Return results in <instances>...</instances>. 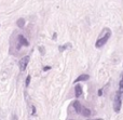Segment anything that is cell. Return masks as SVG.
Segmentation results:
<instances>
[{
    "mask_svg": "<svg viewBox=\"0 0 123 120\" xmlns=\"http://www.w3.org/2000/svg\"><path fill=\"white\" fill-rule=\"evenodd\" d=\"M80 114L82 115V116H84V117H90V116H91V110H90L89 108H86V107H83V106H82V108H81V112H80Z\"/></svg>",
    "mask_w": 123,
    "mask_h": 120,
    "instance_id": "cell-6",
    "label": "cell"
},
{
    "mask_svg": "<svg viewBox=\"0 0 123 120\" xmlns=\"http://www.w3.org/2000/svg\"><path fill=\"white\" fill-rule=\"evenodd\" d=\"M102 92H103L102 90H99V91H98V95H102Z\"/></svg>",
    "mask_w": 123,
    "mask_h": 120,
    "instance_id": "cell-16",
    "label": "cell"
},
{
    "mask_svg": "<svg viewBox=\"0 0 123 120\" xmlns=\"http://www.w3.org/2000/svg\"><path fill=\"white\" fill-rule=\"evenodd\" d=\"M39 51L41 52V54H42V55H43V54H45V49L43 47H39Z\"/></svg>",
    "mask_w": 123,
    "mask_h": 120,
    "instance_id": "cell-13",
    "label": "cell"
},
{
    "mask_svg": "<svg viewBox=\"0 0 123 120\" xmlns=\"http://www.w3.org/2000/svg\"><path fill=\"white\" fill-rule=\"evenodd\" d=\"M74 95H76V97H80L82 95V87L79 84L74 87Z\"/></svg>",
    "mask_w": 123,
    "mask_h": 120,
    "instance_id": "cell-5",
    "label": "cell"
},
{
    "mask_svg": "<svg viewBox=\"0 0 123 120\" xmlns=\"http://www.w3.org/2000/svg\"><path fill=\"white\" fill-rule=\"evenodd\" d=\"M69 47H70V44H69V43H66L65 45H62V47L58 48V50H60L61 52H63L64 50H66V49H67V48H69Z\"/></svg>",
    "mask_w": 123,
    "mask_h": 120,
    "instance_id": "cell-11",
    "label": "cell"
},
{
    "mask_svg": "<svg viewBox=\"0 0 123 120\" xmlns=\"http://www.w3.org/2000/svg\"><path fill=\"white\" fill-rule=\"evenodd\" d=\"M72 106H74V110H76L78 114H80V112H81V108H82V106H81V104L79 103L78 101H74V103H72Z\"/></svg>",
    "mask_w": 123,
    "mask_h": 120,
    "instance_id": "cell-8",
    "label": "cell"
},
{
    "mask_svg": "<svg viewBox=\"0 0 123 120\" xmlns=\"http://www.w3.org/2000/svg\"><path fill=\"white\" fill-rule=\"evenodd\" d=\"M93 120H103V119H93Z\"/></svg>",
    "mask_w": 123,
    "mask_h": 120,
    "instance_id": "cell-17",
    "label": "cell"
},
{
    "mask_svg": "<svg viewBox=\"0 0 123 120\" xmlns=\"http://www.w3.org/2000/svg\"><path fill=\"white\" fill-rule=\"evenodd\" d=\"M119 92L120 93H121V94H122V93H123V76H122V79L121 80H120V83H119Z\"/></svg>",
    "mask_w": 123,
    "mask_h": 120,
    "instance_id": "cell-10",
    "label": "cell"
},
{
    "mask_svg": "<svg viewBox=\"0 0 123 120\" xmlns=\"http://www.w3.org/2000/svg\"><path fill=\"white\" fill-rule=\"evenodd\" d=\"M17 40H18V44H17V50L21 49L22 45H24V47H28V45H29V42H28V40L23 36V35H19L18 38H17Z\"/></svg>",
    "mask_w": 123,
    "mask_h": 120,
    "instance_id": "cell-4",
    "label": "cell"
},
{
    "mask_svg": "<svg viewBox=\"0 0 123 120\" xmlns=\"http://www.w3.org/2000/svg\"><path fill=\"white\" fill-rule=\"evenodd\" d=\"M121 106H122V96L121 93L118 92L115 96V103H113V110L116 113H119L121 110Z\"/></svg>",
    "mask_w": 123,
    "mask_h": 120,
    "instance_id": "cell-2",
    "label": "cell"
},
{
    "mask_svg": "<svg viewBox=\"0 0 123 120\" xmlns=\"http://www.w3.org/2000/svg\"><path fill=\"white\" fill-rule=\"evenodd\" d=\"M16 24H17V26H18L19 28H23L24 26H25V19H17Z\"/></svg>",
    "mask_w": 123,
    "mask_h": 120,
    "instance_id": "cell-9",
    "label": "cell"
},
{
    "mask_svg": "<svg viewBox=\"0 0 123 120\" xmlns=\"http://www.w3.org/2000/svg\"><path fill=\"white\" fill-rule=\"evenodd\" d=\"M29 60H30L29 55H26V56H24L21 61H19V69H21L22 71H24L26 69L28 63H29Z\"/></svg>",
    "mask_w": 123,
    "mask_h": 120,
    "instance_id": "cell-3",
    "label": "cell"
},
{
    "mask_svg": "<svg viewBox=\"0 0 123 120\" xmlns=\"http://www.w3.org/2000/svg\"><path fill=\"white\" fill-rule=\"evenodd\" d=\"M12 120H17V117L15 116V115H13V117H12Z\"/></svg>",
    "mask_w": 123,
    "mask_h": 120,
    "instance_id": "cell-15",
    "label": "cell"
},
{
    "mask_svg": "<svg viewBox=\"0 0 123 120\" xmlns=\"http://www.w3.org/2000/svg\"><path fill=\"white\" fill-rule=\"evenodd\" d=\"M30 79H31V77H30V76L28 75V76H27V78H26V83H25V86H26V87H28V86H29Z\"/></svg>",
    "mask_w": 123,
    "mask_h": 120,
    "instance_id": "cell-12",
    "label": "cell"
},
{
    "mask_svg": "<svg viewBox=\"0 0 123 120\" xmlns=\"http://www.w3.org/2000/svg\"><path fill=\"white\" fill-rule=\"evenodd\" d=\"M111 37V30L109 28H104L103 32H100L98 39L96 40L95 47L96 48H102L104 44H106V42L109 40V38Z\"/></svg>",
    "mask_w": 123,
    "mask_h": 120,
    "instance_id": "cell-1",
    "label": "cell"
},
{
    "mask_svg": "<svg viewBox=\"0 0 123 120\" xmlns=\"http://www.w3.org/2000/svg\"><path fill=\"white\" fill-rule=\"evenodd\" d=\"M87 79H90V76L86 75V74H83V75L79 76V77L74 80V83H77V82H79V81H85V80H87Z\"/></svg>",
    "mask_w": 123,
    "mask_h": 120,
    "instance_id": "cell-7",
    "label": "cell"
},
{
    "mask_svg": "<svg viewBox=\"0 0 123 120\" xmlns=\"http://www.w3.org/2000/svg\"><path fill=\"white\" fill-rule=\"evenodd\" d=\"M49 69H51V66H45L44 68H43V70H44V71H48Z\"/></svg>",
    "mask_w": 123,
    "mask_h": 120,
    "instance_id": "cell-14",
    "label": "cell"
}]
</instances>
